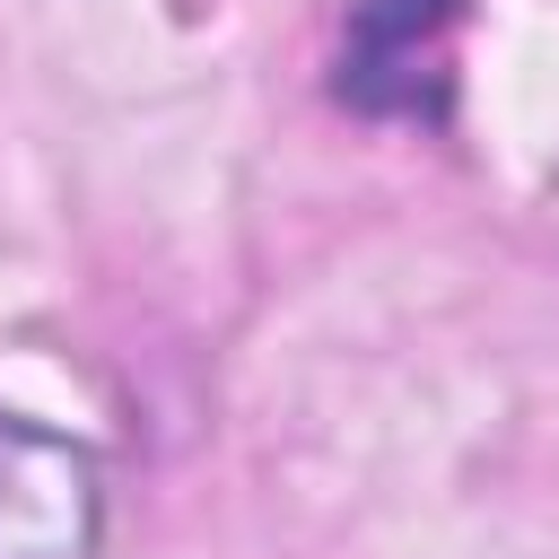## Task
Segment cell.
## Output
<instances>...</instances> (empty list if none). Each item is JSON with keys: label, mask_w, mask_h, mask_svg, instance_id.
<instances>
[{"label": "cell", "mask_w": 559, "mask_h": 559, "mask_svg": "<svg viewBox=\"0 0 559 559\" xmlns=\"http://www.w3.org/2000/svg\"><path fill=\"white\" fill-rule=\"evenodd\" d=\"M463 0H358L341 35V96L358 114H445Z\"/></svg>", "instance_id": "2"}, {"label": "cell", "mask_w": 559, "mask_h": 559, "mask_svg": "<svg viewBox=\"0 0 559 559\" xmlns=\"http://www.w3.org/2000/svg\"><path fill=\"white\" fill-rule=\"evenodd\" d=\"M105 472L79 437L0 411V559H96Z\"/></svg>", "instance_id": "1"}]
</instances>
